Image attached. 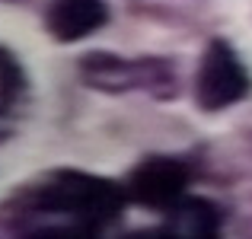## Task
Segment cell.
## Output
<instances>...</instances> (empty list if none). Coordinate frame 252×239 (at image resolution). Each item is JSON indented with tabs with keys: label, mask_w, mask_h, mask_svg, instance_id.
Here are the masks:
<instances>
[{
	"label": "cell",
	"mask_w": 252,
	"mask_h": 239,
	"mask_svg": "<svg viewBox=\"0 0 252 239\" xmlns=\"http://www.w3.org/2000/svg\"><path fill=\"white\" fill-rule=\"evenodd\" d=\"M109 23L105 0H48L45 6V32L61 45L90 38Z\"/></svg>",
	"instance_id": "cell-5"
},
{
	"label": "cell",
	"mask_w": 252,
	"mask_h": 239,
	"mask_svg": "<svg viewBox=\"0 0 252 239\" xmlns=\"http://www.w3.org/2000/svg\"><path fill=\"white\" fill-rule=\"evenodd\" d=\"M23 92V67L10 51L0 45V115L10 112V105L19 99Z\"/></svg>",
	"instance_id": "cell-7"
},
{
	"label": "cell",
	"mask_w": 252,
	"mask_h": 239,
	"mask_svg": "<svg viewBox=\"0 0 252 239\" xmlns=\"http://www.w3.org/2000/svg\"><path fill=\"white\" fill-rule=\"evenodd\" d=\"M252 90V80L246 64L240 61L236 48L227 38H208L191 80V99L201 112L214 115L230 105L243 102Z\"/></svg>",
	"instance_id": "cell-3"
},
{
	"label": "cell",
	"mask_w": 252,
	"mask_h": 239,
	"mask_svg": "<svg viewBox=\"0 0 252 239\" xmlns=\"http://www.w3.org/2000/svg\"><path fill=\"white\" fill-rule=\"evenodd\" d=\"M189 185H191V169L185 159L147 156L144 163H137L131 169L125 191L137 208L154 210V214H166L189 195Z\"/></svg>",
	"instance_id": "cell-4"
},
{
	"label": "cell",
	"mask_w": 252,
	"mask_h": 239,
	"mask_svg": "<svg viewBox=\"0 0 252 239\" xmlns=\"http://www.w3.org/2000/svg\"><path fill=\"white\" fill-rule=\"evenodd\" d=\"M128 191L86 169H48L13 191L10 223L23 236H96L122 217Z\"/></svg>",
	"instance_id": "cell-1"
},
{
	"label": "cell",
	"mask_w": 252,
	"mask_h": 239,
	"mask_svg": "<svg viewBox=\"0 0 252 239\" xmlns=\"http://www.w3.org/2000/svg\"><path fill=\"white\" fill-rule=\"evenodd\" d=\"M83 86L109 96L147 92L154 99L176 96V64L166 58H122L112 51H86L77 64Z\"/></svg>",
	"instance_id": "cell-2"
},
{
	"label": "cell",
	"mask_w": 252,
	"mask_h": 239,
	"mask_svg": "<svg viewBox=\"0 0 252 239\" xmlns=\"http://www.w3.org/2000/svg\"><path fill=\"white\" fill-rule=\"evenodd\" d=\"M223 230V210L217 208L211 198H198V195H185L172 210H166L160 233L154 236H172V239H217Z\"/></svg>",
	"instance_id": "cell-6"
}]
</instances>
